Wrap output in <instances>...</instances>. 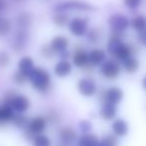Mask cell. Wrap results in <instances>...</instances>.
<instances>
[{
  "label": "cell",
  "instance_id": "1",
  "mask_svg": "<svg viewBox=\"0 0 146 146\" xmlns=\"http://www.w3.org/2000/svg\"><path fill=\"white\" fill-rule=\"evenodd\" d=\"M124 33L111 32L107 43V52L114 59L118 61H123L127 57L134 55L137 52L135 45L128 44L123 41Z\"/></svg>",
  "mask_w": 146,
  "mask_h": 146
},
{
  "label": "cell",
  "instance_id": "2",
  "mask_svg": "<svg viewBox=\"0 0 146 146\" xmlns=\"http://www.w3.org/2000/svg\"><path fill=\"white\" fill-rule=\"evenodd\" d=\"M32 87L39 92H47L50 90L52 85V78L50 73L44 68L41 67H34L28 76Z\"/></svg>",
  "mask_w": 146,
  "mask_h": 146
},
{
  "label": "cell",
  "instance_id": "3",
  "mask_svg": "<svg viewBox=\"0 0 146 146\" xmlns=\"http://www.w3.org/2000/svg\"><path fill=\"white\" fill-rule=\"evenodd\" d=\"M54 12H93L96 10V7L91 3L84 0H61L58 1L53 7Z\"/></svg>",
  "mask_w": 146,
  "mask_h": 146
},
{
  "label": "cell",
  "instance_id": "4",
  "mask_svg": "<svg viewBox=\"0 0 146 146\" xmlns=\"http://www.w3.org/2000/svg\"><path fill=\"white\" fill-rule=\"evenodd\" d=\"M69 32L75 37H83L90 28V20L86 16H74L70 18L67 25Z\"/></svg>",
  "mask_w": 146,
  "mask_h": 146
},
{
  "label": "cell",
  "instance_id": "5",
  "mask_svg": "<svg viewBox=\"0 0 146 146\" xmlns=\"http://www.w3.org/2000/svg\"><path fill=\"white\" fill-rule=\"evenodd\" d=\"M107 24L111 32L125 33V31L130 27V19L123 13L115 12L109 15Z\"/></svg>",
  "mask_w": 146,
  "mask_h": 146
},
{
  "label": "cell",
  "instance_id": "6",
  "mask_svg": "<svg viewBox=\"0 0 146 146\" xmlns=\"http://www.w3.org/2000/svg\"><path fill=\"white\" fill-rule=\"evenodd\" d=\"M121 70V64L119 63V61L114 58L105 59L99 66V71L101 73V75L106 79L110 80L116 79L120 75Z\"/></svg>",
  "mask_w": 146,
  "mask_h": 146
},
{
  "label": "cell",
  "instance_id": "7",
  "mask_svg": "<svg viewBox=\"0 0 146 146\" xmlns=\"http://www.w3.org/2000/svg\"><path fill=\"white\" fill-rule=\"evenodd\" d=\"M47 123L48 122H47L46 118L43 116H36V117L32 118L26 126V134H28V136H30L33 139L35 135L44 132V130L47 127Z\"/></svg>",
  "mask_w": 146,
  "mask_h": 146
},
{
  "label": "cell",
  "instance_id": "8",
  "mask_svg": "<svg viewBox=\"0 0 146 146\" xmlns=\"http://www.w3.org/2000/svg\"><path fill=\"white\" fill-rule=\"evenodd\" d=\"M77 89L81 95L85 97H91L97 92V85L92 78L82 77L77 83Z\"/></svg>",
  "mask_w": 146,
  "mask_h": 146
},
{
  "label": "cell",
  "instance_id": "9",
  "mask_svg": "<svg viewBox=\"0 0 146 146\" xmlns=\"http://www.w3.org/2000/svg\"><path fill=\"white\" fill-rule=\"evenodd\" d=\"M123 95L124 93L121 88L117 86H111L101 93V100H103V102L117 105L123 99Z\"/></svg>",
  "mask_w": 146,
  "mask_h": 146
},
{
  "label": "cell",
  "instance_id": "10",
  "mask_svg": "<svg viewBox=\"0 0 146 146\" xmlns=\"http://www.w3.org/2000/svg\"><path fill=\"white\" fill-rule=\"evenodd\" d=\"M7 104H9L12 107V109L18 113H24L30 107V101H29L28 97L17 93L11 98V100Z\"/></svg>",
  "mask_w": 146,
  "mask_h": 146
},
{
  "label": "cell",
  "instance_id": "11",
  "mask_svg": "<svg viewBox=\"0 0 146 146\" xmlns=\"http://www.w3.org/2000/svg\"><path fill=\"white\" fill-rule=\"evenodd\" d=\"M28 41V32L27 29H20L16 31L14 34L12 41V48L14 49L16 52H21L23 49L25 48Z\"/></svg>",
  "mask_w": 146,
  "mask_h": 146
},
{
  "label": "cell",
  "instance_id": "12",
  "mask_svg": "<svg viewBox=\"0 0 146 146\" xmlns=\"http://www.w3.org/2000/svg\"><path fill=\"white\" fill-rule=\"evenodd\" d=\"M73 64L78 68H87L90 67L89 60H88V53L84 50V48L77 47L72 54Z\"/></svg>",
  "mask_w": 146,
  "mask_h": 146
},
{
  "label": "cell",
  "instance_id": "13",
  "mask_svg": "<svg viewBox=\"0 0 146 146\" xmlns=\"http://www.w3.org/2000/svg\"><path fill=\"white\" fill-rule=\"evenodd\" d=\"M69 43H70V41L66 36H64V35H56V36H54L51 39L49 45H50L51 48L53 49V51L56 54H60L61 52L67 50Z\"/></svg>",
  "mask_w": 146,
  "mask_h": 146
},
{
  "label": "cell",
  "instance_id": "14",
  "mask_svg": "<svg viewBox=\"0 0 146 146\" xmlns=\"http://www.w3.org/2000/svg\"><path fill=\"white\" fill-rule=\"evenodd\" d=\"M106 59V52L101 48H94L88 53V60L90 66H100Z\"/></svg>",
  "mask_w": 146,
  "mask_h": 146
},
{
  "label": "cell",
  "instance_id": "15",
  "mask_svg": "<svg viewBox=\"0 0 146 146\" xmlns=\"http://www.w3.org/2000/svg\"><path fill=\"white\" fill-rule=\"evenodd\" d=\"M111 128L112 131H113V134L117 136V137H124L125 135H127L128 131H129L128 123L126 122V120L122 119V118L114 119L113 122H112Z\"/></svg>",
  "mask_w": 146,
  "mask_h": 146
},
{
  "label": "cell",
  "instance_id": "16",
  "mask_svg": "<svg viewBox=\"0 0 146 146\" xmlns=\"http://www.w3.org/2000/svg\"><path fill=\"white\" fill-rule=\"evenodd\" d=\"M72 64L68 60H59L54 66V73L55 75L60 78L66 77L72 72Z\"/></svg>",
  "mask_w": 146,
  "mask_h": 146
},
{
  "label": "cell",
  "instance_id": "17",
  "mask_svg": "<svg viewBox=\"0 0 146 146\" xmlns=\"http://www.w3.org/2000/svg\"><path fill=\"white\" fill-rule=\"evenodd\" d=\"M58 135L61 142L69 144V145H71L73 142H75V140L77 139V133L70 126H65V127L61 128Z\"/></svg>",
  "mask_w": 146,
  "mask_h": 146
},
{
  "label": "cell",
  "instance_id": "18",
  "mask_svg": "<svg viewBox=\"0 0 146 146\" xmlns=\"http://www.w3.org/2000/svg\"><path fill=\"white\" fill-rule=\"evenodd\" d=\"M117 114V107L114 104H110L107 102H103L100 107L99 115L104 120H113L115 119V116Z\"/></svg>",
  "mask_w": 146,
  "mask_h": 146
},
{
  "label": "cell",
  "instance_id": "19",
  "mask_svg": "<svg viewBox=\"0 0 146 146\" xmlns=\"http://www.w3.org/2000/svg\"><path fill=\"white\" fill-rule=\"evenodd\" d=\"M139 61L134 55H131V56L124 59L123 61H121V67L126 73H129V74L135 73L139 69Z\"/></svg>",
  "mask_w": 146,
  "mask_h": 146
},
{
  "label": "cell",
  "instance_id": "20",
  "mask_svg": "<svg viewBox=\"0 0 146 146\" xmlns=\"http://www.w3.org/2000/svg\"><path fill=\"white\" fill-rule=\"evenodd\" d=\"M100 140L94 133H83L78 138V146H98Z\"/></svg>",
  "mask_w": 146,
  "mask_h": 146
},
{
  "label": "cell",
  "instance_id": "21",
  "mask_svg": "<svg viewBox=\"0 0 146 146\" xmlns=\"http://www.w3.org/2000/svg\"><path fill=\"white\" fill-rule=\"evenodd\" d=\"M15 21H16V25L18 26V28L27 29L32 24L33 17H32V15H31V13L27 12V11H23V12L19 13V14L17 15Z\"/></svg>",
  "mask_w": 146,
  "mask_h": 146
},
{
  "label": "cell",
  "instance_id": "22",
  "mask_svg": "<svg viewBox=\"0 0 146 146\" xmlns=\"http://www.w3.org/2000/svg\"><path fill=\"white\" fill-rule=\"evenodd\" d=\"M86 39L89 43L91 44H98L101 41L102 37H103V30L101 27L94 26L89 28L87 34L85 35Z\"/></svg>",
  "mask_w": 146,
  "mask_h": 146
},
{
  "label": "cell",
  "instance_id": "23",
  "mask_svg": "<svg viewBox=\"0 0 146 146\" xmlns=\"http://www.w3.org/2000/svg\"><path fill=\"white\" fill-rule=\"evenodd\" d=\"M34 61L31 57L25 56L19 60L18 62V70L28 77L31 71L34 69Z\"/></svg>",
  "mask_w": 146,
  "mask_h": 146
},
{
  "label": "cell",
  "instance_id": "24",
  "mask_svg": "<svg viewBox=\"0 0 146 146\" xmlns=\"http://www.w3.org/2000/svg\"><path fill=\"white\" fill-rule=\"evenodd\" d=\"M130 27L136 32H141L146 29V16L143 14H137L130 19Z\"/></svg>",
  "mask_w": 146,
  "mask_h": 146
},
{
  "label": "cell",
  "instance_id": "25",
  "mask_svg": "<svg viewBox=\"0 0 146 146\" xmlns=\"http://www.w3.org/2000/svg\"><path fill=\"white\" fill-rule=\"evenodd\" d=\"M70 21V16L66 12H54L52 16V22L55 26L60 27H66Z\"/></svg>",
  "mask_w": 146,
  "mask_h": 146
},
{
  "label": "cell",
  "instance_id": "26",
  "mask_svg": "<svg viewBox=\"0 0 146 146\" xmlns=\"http://www.w3.org/2000/svg\"><path fill=\"white\" fill-rule=\"evenodd\" d=\"M14 115V110L12 109V107L9 104L4 103L2 106H0V120L2 123L12 121Z\"/></svg>",
  "mask_w": 146,
  "mask_h": 146
},
{
  "label": "cell",
  "instance_id": "27",
  "mask_svg": "<svg viewBox=\"0 0 146 146\" xmlns=\"http://www.w3.org/2000/svg\"><path fill=\"white\" fill-rule=\"evenodd\" d=\"M33 146H51V140L48 136L44 135L43 133L37 134L32 139Z\"/></svg>",
  "mask_w": 146,
  "mask_h": 146
},
{
  "label": "cell",
  "instance_id": "28",
  "mask_svg": "<svg viewBox=\"0 0 146 146\" xmlns=\"http://www.w3.org/2000/svg\"><path fill=\"white\" fill-rule=\"evenodd\" d=\"M12 29V23L8 18H0V37L7 35Z\"/></svg>",
  "mask_w": 146,
  "mask_h": 146
},
{
  "label": "cell",
  "instance_id": "29",
  "mask_svg": "<svg viewBox=\"0 0 146 146\" xmlns=\"http://www.w3.org/2000/svg\"><path fill=\"white\" fill-rule=\"evenodd\" d=\"M100 145L101 146H118V139L117 136L113 133L106 134L100 140Z\"/></svg>",
  "mask_w": 146,
  "mask_h": 146
},
{
  "label": "cell",
  "instance_id": "30",
  "mask_svg": "<svg viewBox=\"0 0 146 146\" xmlns=\"http://www.w3.org/2000/svg\"><path fill=\"white\" fill-rule=\"evenodd\" d=\"M12 122L16 127L24 128L27 126L29 120H28V118H27L25 115H23L22 113H18V114H15L14 115V117H13V119H12Z\"/></svg>",
  "mask_w": 146,
  "mask_h": 146
},
{
  "label": "cell",
  "instance_id": "31",
  "mask_svg": "<svg viewBox=\"0 0 146 146\" xmlns=\"http://www.w3.org/2000/svg\"><path fill=\"white\" fill-rule=\"evenodd\" d=\"M143 0H122L123 5L129 10H136L142 5Z\"/></svg>",
  "mask_w": 146,
  "mask_h": 146
},
{
  "label": "cell",
  "instance_id": "32",
  "mask_svg": "<svg viewBox=\"0 0 146 146\" xmlns=\"http://www.w3.org/2000/svg\"><path fill=\"white\" fill-rule=\"evenodd\" d=\"M41 54H42L43 57L47 59L53 58V57L56 55V53L53 51V49L51 48V46L49 44H45L41 47Z\"/></svg>",
  "mask_w": 146,
  "mask_h": 146
},
{
  "label": "cell",
  "instance_id": "33",
  "mask_svg": "<svg viewBox=\"0 0 146 146\" xmlns=\"http://www.w3.org/2000/svg\"><path fill=\"white\" fill-rule=\"evenodd\" d=\"M78 127H79L80 131H81L82 133H89V132L92 130V123L89 121V120L84 119V120L79 121Z\"/></svg>",
  "mask_w": 146,
  "mask_h": 146
},
{
  "label": "cell",
  "instance_id": "34",
  "mask_svg": "<svg viewBox=\"0 0 146 146\" xmlns=\"http://www.w3.org/2000/svg\"><path fill=\"white\" fill-rule=\"evenodd\" d=\"M27 79H28V77L25 74H23L22 72H20L19 70L17 72H15L14 75H13V81L16 84H18V85H23L26 82Z\"/></svg>",
  "mask_w": 146,
  "mask_h": 146
},
{
  "label": "cell",
  "instance_id": "35",
  "mask_svg": "<svg viewBox=\"0 0 146 146\" xmlns=\"http://www.w3.org/2000/svg\"><path fill=\"white\" fill-rule=\"evenodd\" d=\"M10 62V56L6 51L0 50V68H4Z\"/></svg>",
  "mask_w": 146,
  "mask_h": 146
},
{
  "label": "cell",
  "instance_id": "36",
  "mask_svg": "<svg viewBox=\"0 0 146 146\" xmlns=\"http://www.w3.org/2000/svg\"><path fill=\"white\" fill-rule=\"evenodd\" d=\"M47 122H51L52 124H57L60 121V115L56 110H50L46 118Z\"/></svg>",
  "mask_w": 146,
  "mask_h": 146
},
{
  "label": "cell",
  "instance_id": "37",
  "mask_svg": "<svg viewBox=\"0 0 146 146\" xmlns=\"http://www.w3.org/2000/svg\"><path fill=\"white\" fill-rule=\"evenodd\" d=\"M136 39H137V42L139 43L142 46H146V29L141 32L137 33V36H136Z\"/></svg>",
  "mask_w": 146,
  "mask_h": 146
},
{
  "label": "cell",
  "instance_id": "38",
  "mask_svg": "<svg viewBox=\"0 0 146 146\" xmlns=\"http://www.w3.org/2000/svg\"><path fill=\"white\" fill-rule=\"evenodd\" d=\"M59 55H60L61 59H63V60H67V59L71 56V53L69 52L68 50H65V51H63V52H61Z\"/></svg>",
  "mask_w": 146,
  "mask_h": 146
},
{
  "label": "cell",
  "instance_id": "39",
  "mask_svg": "<svg viewBox=\"0 0 146 146\" xmlns=\"http://www.w3.org/2000/svg\"><path fill=\"white\" fill-rule=\"evenodd\" d=\"M7 8V1L6 0H0V12Z\"/></svg>",
  "mask_w": 146,
  "mask_h": 146
},
{
  "label": "cell",
  "instance_id": "40",
  "mask_svg": "<svg viewBox=\"0 0 146 146\" xmlns=\"http://www.w3.org/2000/svg\"><path fill=\"white\" fill-rule=\"evenodd\" d=\"M142 87H143V89L146 91V76H144L143 79H142Z\"/></svg>",
  "mask_w": 146,
  "mask_h": 146
},
{
  "label": "cell",
  "instance_id": "41",
  "mask_svg": "<svg viewBox=\"0 0 146 146\" xmlns=\"http://www.w3.org/2000/svg\"><path fill=\"white\" fill-rule=\"evenodd\" d=\"M56 146H70L69 144H66V143H63V142H60V143H58Z\"/></svg>",
  "mask_w": 146,
  "mask_h": 146
},
{
  "label": "cell",
  "instance_id": "42",
  "mask_svg": "<svg viewBox=\"0 0 146 146\" xmlns=\"http://www.w3.org/2000/svg\"><path fill=\"white\" fill-rule=\"evenodd\" d=\"M14 2H21V1H24V0H12Z\"/></svg>",
  "mask_w": 146,
  "mask_h": 146
},
{
  "label": "cell",
  "instance_id": "43",
  "mask_svg": "<svg viewBox=\"0 0 146 146\" xmlns=\"http://www.w3.org/2000/svg\"><path fill=\"white\" fill-rule=\"evenodd\" d=\"M44 1H49V0H44Z\"/></svg>",
  "mask_w": 146,
  "mask_h": 146
},
{
  "label": "cell",
  "instance_id": "44",
  "mask_svg": "<svg viewBox=\"0 0 146 146\" xmlns=\"http://www.w3.org/2000/svg\"><path fill=\"white\" fill-rule=\"evenodd\" d=\"M0 123H2V122H1V120H0Z\"/></svg>",
  "mask_w": 146,
  "mask_h": 146
},
{
  "label": "cell",
  "instance_id": "45",
  "mask_svg": "<svg viewBox=\"0 0 146 146\" xmlns=\"http://www.w3.org/2000/svg\"><path fill=\"white\" fill-rule=\"evenodd\" d=\"M0 18H1V16H0Z\"/></svg>",
  "mask_w": 146,
  "mask_h": 146
}]
</instances>
